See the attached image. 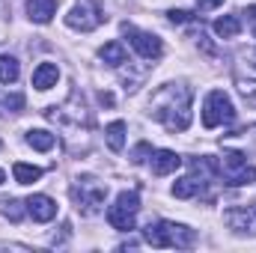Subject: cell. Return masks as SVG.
<instances>
[{"instance_id": "1", "label": "cell", "mask_w": 256, "mask_h": 253, "mask_svg": "<svg viewBox=\"0 0 256 253\" xmlns=\"http://www.w3.org/2000/svg\"><path fill=\"white\" fill-rule=\"evenodd\" d=\"M152 116L170 131H185L191 126V90L185 84H164L152 98Z\"/></svg>"}, {"instance_id": "2", "label": "cell", "mask_w": 256, "mask_h": 253, "mask_svg": "<svg viewBox=\"0 0 256 253\" xmlns=\"http://www.w3.org/2000/svg\"><path fill=\"white\" fill-rule=\"evenodd\" d=\"M143 242L152 248H194L196 232L185 224H173V220H158L149 224L143 230Z\"/></svg>"}, {"instance_id": "3", "label": "cell", "mask_w": 256, "mask_h": 253, "mask_svg": "<svg viewBox=\"0 0 256 253\" xmlns=\"http://www.w3.org/2000/svg\"><path fill=\"white\" fill-rule=\"evenodd\" d=\"M137 212H140V196L137 190H122L116 194L114 206L108 208V224L120 232H131L134 230V220H137Z\"/></svg>"}, {"instance_id": "4", "label": "cell", "mask_w": 256, "mask_h": 253, "mask_svg": "<svg viewBox=\"0 0 256 253\" xmlns=\"http://www.w3.org/2000/svg\"><path fill=\"white\" fill-rule=\"evenodd\" d=\"M236 120V108L230 102V96L224 90H212L202 102V126L206 128H218V126H226Z\"/></svg>"}, {"instance_id": "5", "label": "cell", "mask_w": 256, "mask_h": 253, "mask_svg": "<svg viewBox=\"0 0 256 253\" xmlns=\"http://www.w3.org/2000/svg\"><path fill=\"white\" fill-rule=\"evenodd\" d=\"M102 21H104V12H102V3L98 0H78L68 9V15H66V24L72 30H80V33L96 30Z\"/></svg>"}, {"instance_id": "6", "label": "cell", "mask_w": 256, "mask_h": 253, "mask_svg": "<svg viewBox=\"0 0 256 253\" xmlns=\"http://www.w3.org/2000/svg\"><path fill=\"white\" fill-rule=\"evenodd\" d=\"M104 196H108V185L92 182V179H78V185L72 188V200L84 214H96L102 208Z\"/></svg>"}, {"instance_id": "7", "label": "cell", "mask_w": 256, "mask_h": 253, "mask_svg": "<svg viewBox=\"0 0 256 253\" xmlns=\"http://www.w3.org/2000/svg\"><path fill=\"white\" fill-rule=\"evenodd\" d=\"M128 36V42H131V48L143 57V60H158L161 54H164V42L158 39V36H152V33H143V30H137V27H122Z\"/></svg>"}, {"instance_id": "8", "label": "cell", "mask_w": 256, "mask_h": 253, "mask_svg": "<svg viewBox=\"0 0 256 253\" xmlns=\"http://www.w3.org/2000/svg\"><path fill=\"white\" fill-rule=\"evenodd\" d=\"M24 206H27V214L33 220H39V224H48V220L57 218V202L48 194H33V196H27Z\"/></svg>"}, {"instance_id": "9", "label": "cell", "mask_w": 256, "mask_h": 253, "mask_svg": "<svg viewBox=\"0 0 256 253\" xmlns=\"http://www.w3.org/2000/svg\"><path fill=\"white\" fill-rule=\"evenodd\" d=\"M224 224L236 232H254L256 230V212L254 208H244V206H236V208H226L224 212Z\"/></svg>"}, {"instance_id": "10", "label": "cell", "mask_w": 256, "mask_h": 253, "mask_svg": "<svg viewBox=\"0 0 256 253\" xmlns=\"http://www.w3.org/2000/svg\"><path fill=\"white\" fill-rule=\"evenodd\" d=\"M182 167V155H176L173 149H158L152 152V173L155 176H170Z\"/></svg>"}, {"instance_id": "11", "label": "cell", "mask_w": 256, "mask_h": 253, "mask_svg": "<svg viewBox=\"0 0 256 253\" xmlns=\"http://www.w3.org/2000/svg\"><path fill=\"white\" fill-rule=\"evenodd\" d=\"M57 12V0H27V18L33 24H48Z\"/></svg>"}, {"instance_id": "12", "label": "cell", "mask_w": 256, "mask_h": 253, "mask_svg": "<svg viewBox=\"0 0 256 253\" xmlns=\"http://www.w3.org/2000/svg\"><path fill=\"white\" fill-rule=\"evenodd\" d=\"M57 80H60V68L54 63H39L36 66V72H33V86L36 90H51V86H57Z\"/></svg>"}, {"instance_id": "13", "label": "cell", "mask_w": 256, "mask_h": 253, "mask_svg": "<svg viewBox=\"0 0 256 253\" xmlns=\"http://www.w3.org/2000/svg\"><path fill=\"white\" fill-rule=\"evenodd\" d=\"M206 188V179L200 176H185V179H176L173 182V196H179V200H191V196H200Z\"/></svg>"}, {"instance_id": "14", "label": "cell", "mask_w": 256, "mask_h": 253, "mask_svg": "<svg viewBox=\"0 0 256 253\" xmlns=\"http://www.w3.org/2000/svg\"><path fill=\"white\" fill-rule=\"evenodd\" d=\"M98 57H102V63L114 66V68H120L122 63H128V54H126V48H122L120 42H108V45H102Z\"/></svg>"}, {"instance_id": "15", "label": "cell", "mask_w": 256, "mask_h": 253, "mask_svg": "<svg viewBox=\"0 0 256 253\" xmlns=\"http://www.w3.org/2000/svg\"><path fill=\"white\" fill-rule=\"evenodd\" d=\"M27 143H30L33 149H39V152H48V149H54L57 137H54L48 128H30V131H27Z\"/></svg>"}, {"instance_id": "16", "label": "cell", "mask_w": 256, "mask_h": 253, "mask_svg": "<svg viewBox=\"0 0 256 253\" xmlns=\"http://www.w3.org/2000/svg\"><path fill=\"white\" fill-rule=\"evenodd\" d=\"M12 176H15V182H18V185H33V182H39V179H42V167L18 161V164L12 167Z\"/></svg>"}, {"instance_id": "17", "label": "cell", "mask_w": 256, "mask_h": 253, "mask_svg": "<svg viewBox=\"0 0 256 253\" xmlns=\"http://www.w3.org/2000/svg\"><path fill=\"white\" fill-rule=\"evenodd\" d=\"M104 140L114 152H122L126 149V122L122 120H114L110 126L104 128Z\"/></svg>"}, {"instance_id": "18", "label": "cell", "mask_w": 256, "mask_h": 253, "mask_svg": "<svg viewBox=\"0 0 256 253\" xmlns=\"http://www.w3.org/2000/svg\"><path fill=\"white\" fill-rule=\"evenodd\" d=\"M224 179H226V185H232V188H242V185H254V182H256V167H254V164H244V167H238V170L226 173Z\"/></svg>"}, {"instance_id": "19", "label": "cell", "mask_w": 256, "mask_h": 253, "mask_svg": "<svg viewBox=\"0 0 256 253\" xmlns=\"http://www.w3.org/2000/svg\"><path fill=\"white\" fill-rule=\"evenodd\" d=\"M214 33H218L220 39H236V36L242 33V21H238L236 15H224V18L214 21Z\"/></svg>"}, {"instance_id": "20", "label": "cell", "mask_w": 256, "mask_h": 253, "mask_svg": "<svg viewBox=\"0 0 256 253\" xmlns=\"http://www.w3.org/2000/svg\"><path fill=\"white\" fill-rule=\"evenodd\" d=\"M21 74V66L12 54H0V84H15Z\"/></svg>"}, {"instance_id": "21", "label": "cell", "mask_w": 256, "mask_h": 253, "mask_svg": "<svg viewBox=\"0 0 256 253\" xmlns=\"http://www.w3.org/2000/svg\"><path fill=\"white\" fill-rule=\"evenodd\" d=\"M24 212H27V206L21 208V202H15V200H9V202H6V208H3V214H6L9 220H15V224L24 218Z\"/></svg>"}, {"instance_id": "22", "label": "cell", "mask_w": 256, "mask_h": 253, "mask_svg": "<svg viewBox=\"0 0 256 253\" xmlns=\"http://www.w3.org/2000/svg\"><path fill=\"white\" fill-rule=\"evenodd\" d=\"M3 108H6L9 114H18V110L24 108V96H21V92H12V96H6V98H3Z\"/></svg>"}, {"instance_id": "23", "label": "cell", "mask_w": 256, "mask_h": 253, "mask_svg": "<svg viewBox=\"0 0 256 253\" xmlns=\"http://www.w3.org/2000/svg\"><path fill=\"white\" fill-rule=\"evenodd\" d=\"M146 158H152V146H149V143H137L134 152H131V161H134V164H143Z\"/></svg>"}, {"instance_id": "24", "label": "cell", "mask_w": 256, "mask_h": 253, "mask_svg": "<svg viewBox=\"0 0 256 253\" xmlns=\"http://www.w3.org/2000/svg\"><path fill=\"white\" fill-rule=\"evenodd\" d=\"M238 90H242V96H244L250 104H256V80H244V78H238Z\"/></svg>"}, {"instance_id": "25", "label": "cell", "mask_w": 256, "mask_h": 253, "mask_svg": "<svg viewBox=\"0 0 256 253\" xmlns=\"http://www.w3.org/2000/svg\"><path fill=\"white\" fill-rule=\"evenodd\" d=\"M167 18H170L173 24H188V21H191V12H185V9H170Z\"/></svg>"}, {"instance_id": "26", "label": "cell", "mask_w": 256, "mask_h": 253, "mask_svg": "<svg viewBox=\"0 0 256 253\" xmlns=\"http://www.w3.org/2000/svg\"><path fill=\"white\" fill-rule=\"evenodd\" d=\"M220 3H224V0H196V9H200V12H208V9H218Z\"/></svg>"}, {"instance_id": "27", "label": "cell", "mask_w": 256, "mask_h": 253, "mask_svg": "<svg viewBox=\"0 0 256 253\" xmlns=\"http://www.w3.org/2000/svg\"><path fill=\"white\" fill-rule=\"evenodd\" d=\"M244 15H248V18L256 24V6H248V9H244Z\"/></svg>"}, {"instance_id": "28", "label": "cell", "mask_w": 256, "mask_h": 253, "mask_svg": "<svg viewBox=\"0 0 256 253\" xmlns=\"http://www.w3.org/2000/svg\"><path fill=\"white\" fill-rule=\"evenodd\" d=\"M3 182H6V173H3V170H0V185H3Z\"/></svg>"}, {"instance_id": "29", "label": "cell", "mask_w": 256, "mask_h": 253, "mask_svg": "<svg viewBox=\"0 0 256 253\" xmlns=\"http://www.w3.org/2000/svg\"><path fill=\"white\" fill-rule=\"evenodd\" d=\"M254 66H256V54H254Z\"/></svg>"}, {"instance_id": "30", "label": "cell", "mask_w": 256, "mask_h": 253, "mask_svg": "<svg viewBox=\"0 0 256 253\" xmlns=\"http://www.w3.org/2000/svg\"><path fill=\"white\" fill-rule=\"evenodd\" d=\"M254 33H256V30H254Z\"/></svg>"}, {"instance_id": "31", "label": "cell", "mask_w": 256, "mask_h": 253, "mask_svg": "<svg viewBox=\"0 0 256 253\" xmlns=\"http://www.w3.org/2000/svg\"><path fill=\"white\" fill-rule=\"evenodd\" d=\"M254 212H256V208H254Z\"/></svg>"}]
</instances>
